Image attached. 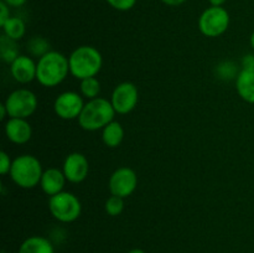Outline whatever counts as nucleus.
<instances>
[{
    "label": "nucleus",
    "mask_w": 254,
    "mask_h": 253,
    "mask_svg": "<svg viewBox=\"0 0 254 253\" xmlns=\"http://www.w3.org/2000/svg\"><path fill=\"white\" fill-rule=\"evenodd\" d=\"M11 165L12 160L10 159V156L7 155V153L0 151V174H1V175H7V174L10 173Z\"/></svg>",
    "instance_id": "25"
},
{
    "label": "nucleus",
    "mask_w": 254,
    "mask_h": 253,
    "mask_svg": "<svg viewBox=\"0 0 254 253\" xmlns=\"http://www.w3.org/2000/svg\"><path fill=\"white\" fill-rule=\"evenodd\" d=\"M250 42H251V46H252V49L254 50V31L252 32V35H251Z\"/></svg>",
    "instance_id": "33"
},
{
    "label": "nucleus",
    "mask_w": 254,
    "mask_h": 253,
    "mask_svg": "<svg viewBox=\"0 0 254 253\" xmlns=\"http://www.w3.org/2000/svg\"><path fill=\"white\" fill-rule=\"evenodd\" d=\"M1 27L5 36H7L11 40H15V41L24 37L25 32H26V26H25L24 20L15 16L10 17Z\"/></svg>",
    "instance_id": "18"
},
{
    "label": "nucleus",
    "mask_w": 254,
    "mask_h": 253,
    "mask_svg": "<svg viewBox=\"0 0 254 253\" xmlns=\"http://www.w3.org/2000/svg\"><path fill=\"white\" fill-rule=\"evenodd\" d=\"M37 62L34 61L30 56L20 55L11 64H10V73L12 78L21 84H26L36 79Z\"/></svg>",
    "instance_id": "12"
},
{
    "label": "nucleus",
    "mask_w": 254,
    "mask_h": 253,
    "mask_svg": "<svg viewBox=\"0 0 254 253\" xmlns=\"http://www.w3.org/2000/svg\"><path fill=\"white\" fill-rule=\"evenodd\" d=\"M211 4V6H222L227 0H208Z\"/></svg>",
    "instance_id": "31"
},
{
    "label": "nucleus",
    "mask_w": 254,
    "mask_h": 253,
    "mask_svg": "<svg viewBox=\"0 0 254 253\" xmlns=\"http://www.w3.org/2000/svg\"><path fill=\"white\" fill-rule=\"evenodd\" d=\"M104 210L109 216H119L124 210V198L119 196H109L104 203Z\"/></svg>",
    "instance_id": "23"
},
{
    "label": "nucleus",
    "mask_w": 254,
    "mask_h": 253,
    "mask_svg": "<svg viewBox=\"0 0 254 253\" xmlns=\"http://www.w3.org/2000/svg\"><path fill=\"white\" fill-rule=\"evenodd\" d=\"M241 64H242V69H254V55L253 54L245 55Z\"/></svg>",
    "instance_id": "27"
},
{
    "label": "nucleus",
    "mask_w": 254,
    "mask_h": 253,
    "mask_svg": "<svg viewBox=\"0 0 254 253\" xmlns=\"http://www.w3.org/2000/svg\"><path fill=\"white\" fill-rule=\"evenodd\" d=\"M50 45L44 37H40V36H35L32 39L29 40L27 42V51L30 52V55L35 57H42L44 55H46L47 52L51 51L49 49Z\"/></svg>",
    "instance_id": "21"
},
{
    "label": "nucleus",
    "mask_w": 254,
    "mask_h": 253,
    "mask_svg": "<svg viewBox=\"0 0 254 253\" xmlns=\"http://www.w3.org/2000/svg\"><path fill=\"white\" fill-rule=\"evenodd\" d=\"M84 104L86 103L83 102L82 94L73 91H67L59 94L55 99L54 111L61 119L72 121V119H78Z\"/></svg>",
    "instance_id": "10"
},
{
    "label": "nucleus",
    "mask_w": 254,
    "mask_h": 253,
    "mask_svg": "<svg viewBox=\"0 0 254 253\" xmlns=\"http://www.w3.org/2000/svg\"><path fill=\"white\" fill-rule=\"evenodd\" d=\"M79 91L84 98H98L99 93H101V82L97 77H88V78L82 79L79 83Z\"/></svg>",
    "instance_id": "20"
},
{
    "label": "nucleus",
    "mask_w": 254,
    "mask_h": 253,
    "mask_svg": "<svg viewBox=\"0 0 254 253\" xmlns=\"http://www.w3.org/2000/svg\"><path fill=\"white\" fill-rule=\"evenodd\" d=\"M216 73L221 79H233L237 78L238 69L235 62L232 61H223L216 67Z\"/></svg>",
    "instance_id": "22"
},
{
    "label": "nucleus",
    "mask_w": 254,
    "mask_h": 253,
    "mask_svg": "<svg viewBox=\"0 0 254 253\" xmlns=\"http://www.w3.org/2000/svg\"><path fill=\"white\" fill-rule=\"evenodd\" d=\"M113 9L119 11H128L131 7H134L136 0H106Z\"/></svg>",
    "instance_id": "24"
},
{
    "label": "nucleus",
    "mask_w": 254,
    "mask_h": 253,
    "mask_svg": "<svg viewBox=\"0 0 254 253\" xmlns=\"http://www.w3.org/2000/svg\"><path fill=\"white\" fill-rule=\"evenodd\" d=\"M128 253H145V251L140 250V248H133V250L129 251Z\"/></svg>",
    "instance_id": "32"
},
{
    "label": "nucleus",
    "mask_w": 254,
    "mask_h": 253,
    "mask_svg": "<svg viewBox=\"0 0 254 253\" xmlns=\"http://www.w3.org/2000/svg\"><path fill=\"white\" fill-rule=\"evenodd\" d=\"M17 253H55V250L47 238L41 236H31L21 243Z\"/></svg>",
    "instance_id": "16"
},
{
    "label": "nucleus",
    "mask_w": 254,
    "mask_h": 253,
    "mask_svg": "<svg viewBox=\"0 0 254 253\" xmlns=\"http://www.w3.org/2000/svg\"><path fill=\"white\" fill-rule=\"evenodd\" d=\"M11 7H20L26 2V0H2Z\"/></svg>",
    "instance_id": "28"
},
{
    "label": "nucleus",
    "mask_w": 254,
    "mask_h": 253,
    "mask_svg": "<svg viewBox=\"0 0 254 253\" xmlns=\"http://www.w3.org/2000/svg\"><path fill=\"white\" fill-rule=\"evenodd\" d=\"M5 135L11 143L26 144L32 136V128L24 118H9L5 123Z\"/></svg>",
    "instance_id": "13"
},
{
    "label": "nucleus",
    "mask_w": 254,
    "mask_h": 253,
    "mask_svg": "<svg viewBox=\"0 0 254 253\" xmlns=\"http://www.w3.org/2000/svg\"><path fill=\"white\" fill-rule=\"evenodd\" d=\"M160 1L169 6H179V5H183L186 0H160Z\"/></svg>",
    "instance_id": "29"
},
{
    "label": "nucleus",
    "mask_w": 254,
    "mask_h": 253,
    "mask_svg": "<svg viewBox=\"0 0 254 253\" xmlns=\"http://www.w3.org/2000/svg\"><path fill=\"white\" fill-rule=\"evenodd\" d=\"M68 63L69 73L82 81L88 77H96L99 73L103 66V57L96 47L83 45L72 51Z\"/></svg>",
    "instance_id": "2"
},
{
    "label": "nucleus",
    "mask_w": 254,
    "mask_h": 253,
    "mask_svg": "<svg viewBox=\"0 0 254 253\" xmlns=\"http://www.w3.org/2000/svg\"><path fill=\"white\" fill-rule=\"evenodd\" d=\"M9 118L27 119L37 109V97L32 91L26 88L15 89L4 102Z\"/></svg>",
    "instance_id": "6"
},
{
    "label": "nucleus",
    "mask_w": 254,
    "mask_h": 253,
    "mask_svg": "<svg viewBox=\"0 0 254 253\" xmlns=\"http://www.w3.org/2000/svg\"><path fill=\"white\" fill-rule=\"evenodd\" d=\"M116 111L111 101L106 98L89 99L84 104L82 113L78 117V124L87 131H96L103 129L111 122L114 121Z\"/></svg>",
    "instance_id": "3"
},
{
    "label": "nucleus",
    "mask_w": 254,
    "mask_h": 253,
    "mask_svg": "<svg viewBox=\"0 0 254 253\" xmlns=\"http://www.w3.org/2000/svg\"><path fill=\"white\" fill-rule=\"evenodd\" d=\"M66 180L72 184H79L88 176L89 163L81 153H71L66 156L62 165Z\"/></svg>",
    "instance_id": "11"
},
{
    "label": "nucleus",
    "mask_w": 254,
    "mask_h": 253,
    "mask_svg": "<svg viewBox=\"0 0 254 253\" xmlns=\"http://www.w3.org/2000/svg\"><path fill=\"white\" fill-rule=\"evenodd\" d=\"M236 89L243 101L254 104V69H241L236 78Z\"/></svg>",
    "instance_id": "15"
},
{
    "label": "nucleus",
    "mask_w": 254,
    "mask_h": 253,
    "mask_svg": "<svg viewBox=\"0 0 254 253\" xmlns=\"http://www.w3.org/2000/svg\"><path fill=\"white\" fill-rule=\"evenodd\" d=\"M0 56L2 61L11 64L20 56L16 41L2 35L0 39Z\"/></svg>",
    "instance_id": "19"
},
{
    "label": "nucleus",
    "mask_w": 254,
    "mask_h": 253,
    "mask_svg": "<svg viewBox=\"0 0 254 253\" xmlns=\"http://www.w3.org/2000/svg\"><path fill=\"white\" fill-rule=\"evenodd\" d=\"M9 5L6 4L5 1H0V26L5 24L7 20L10 19V10H9Z\"/></svg>",
    "instance_id": "26"
},
{
    "label": "nucleus",
    "mask_w": 254,
    "mask_h": 253,
    "mask_svg": "<svg viewBox=\"0 0 254 253\" xmlns=\"http://www.w3.org/2000/svg\"><path fill=\"white\" fill-rule=\"evenodd\" d=\"M124 139V129L119 122H111L102 129V140L108 148H118Z\"/></svg>",
    "instance_id": "17"
},
{
    "label": "nucleus",
    "mask_w": 254,
    "mask_h": 253,
    "mask_svg": "<svg viewBox=\"0 0 254 253\" xmlns=\"http://www.w3.org/2000/svg\"><path fill=\"white\" fill-rule=\"evenodd\" d=\"M138 186V176L133 169L128 166L118 168L109 178V192L114 196L127 198L135 191Z\"/></svg>",
    "instance_id": "8"
},
{
    "label": "nucleus",
    "mask_w": 254,
    "mask_h": 253,
    "mask_svg": "<svg viewBox=\"0 0 254 253\" xmlns=\"http://www.w3.org/2000/svg\"><path fill=\"white\" fill-rule=\"evenodd\" d=\"M139 101L138 87L131 82H122L116 88L111 97V103L118 114H128L136 107Z\"/></svg>",
    "instance_id": "9"
},
{
    "label": "nucleus",
    "mask_w": 254,
    "mask_h": 253,
    "mask_svg": "<svg viewBox=\"0 0 254 253\" xmlns=\"http://www.w3.org/2000/svg\"><path fill=\"white\" fill-rule=\"evenodd\" d=\"M42 174V165L39 159L30 154L19 155L12 160L10 169V178L12 183L21 189H32L40 185Z\"/></svg>",
    "instance_id": "4"
},
{
    "label": "nucleus",
    "mask_w": 254,
    "mask_h": 253,
    "mask_svg": "<svg viewBox=\"0 0 254 253\" xmlns=\"http://www.w3.org/2000/svg\"><path fill=\"white\" fill-rule=\"evenodd\" d=\"M69 73L68 57L59 51H49L37 61L36 79L44 87H56Z\"/></svg>",
    "instance_id": "1"
},
{
    "label": "nucleus",
    "mask_w": 254,
    "mask_h": 253,
    "mask_svg": "<svg viewBox=\"0 0 254 253\" xmlns=\"http://www.w3.org/2000/svg\"><path fill=\"white\" fill-rule=\"evenodd\" d=\"M49 210L57 221L62 223H71L81 216L82 205L74 193L62 191L50 197Z\"/></svg>",
    "instance_id": "5"
},
{
    "label": "nucleus",
    "mask_w": 254,
    "mask_h": 253,
    "mask_svg": "<svg viewBox=\"0 0 254 253\" xmlns=\"http://www.w3.org/2000/svg\"><path fill=\"white\" fill-rule=\"evenodd\" d=\"M230 26V14L222 6H210L198 17V30L207 37H218Z\"/></svg>",
    "instance_id": "7"
},
{
    "label": "nucleus",
    "mask_w": 254,
    "mask_h": 253,
    "mask_svg": "<svg viewBox=\"0 0 254 253\" xmlns=\"http://www.w3.org/2000/svg\"><path fill=\"white\" fill-rule=\"evenodd\" d=\"M66 176L64 171L57 168L46 169L42 174L41 181H40V188L42 189L47 196H54L62 192L66 184Z\"/></svg>",
    "instance_id": "14"
},
{
    "label": "nucleus",
    "mask_w": 254,
    "mask_h": 253,
    "mask_svg": "<svg viewBox=\"0 0 254 253\" xmlns=\"http://www.w3.org/2000/svg\"><path fill=\"white\" fill-rule=\"evenodd\" d=\"M7 116V111H6V107H5V104H0V119H5V117Z\"/></svg>",
    "instance_id": "30"
}]
</instances>
